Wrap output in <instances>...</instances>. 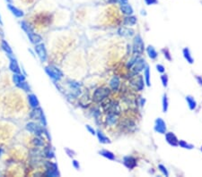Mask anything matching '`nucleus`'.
<instances>
[{
  "mask_svg": "<svg viewBox=\"0 0 202 177\" xmlns=\"http://www.w3.org/2000/svg\"><path fill=\"white\" fill-rule=\"evenodd\" d=\"M166 51V54L165 53V57H166V58L168 59V60H171L172 58H171V57H170V54H169V51H168V49H165Z\"/></svg>",
  "mask_w": 202,
  "mask_h": 177,
  "instance_id": "nucleus-39",
  "label": "nucleus"
},
{
  "mask_svg": "<svg viewBox=\"0 0 202 177\" xmlns=\"http://www.w3.org/2000/svg\"><path fill=\"white\" fill-rule=\"evenodd\" d=\"M120 2L121 5H124V4H127L128 3V0H118Z\"/></svg>",
  "mask_w": 202,
  "mask_h": 177,
  "instance_id": "nucleus-40",
  "label": "nucleus"
},
{
  "mask_svg": "<svg viewBox=\"0 0 202 177\" xmlns=\"http://www.w3.org/2000/svg\"><path fill=\"white\" fill-rule=\"evenodd\" d=\"M145 45L144 41L140 35H137L134 39V43H133V54L140 56L143 51H144Z\"/></svg>",
  "mask_w": 202,
  "mask_h": 177,
  "instance_id": "nucleus-11",
  "label": "nucleus"
},
{
  "mask_svg": "<svg viewBox=\"0 0 202 177\" xmlns=\"http://www.w3.org/2000/svg\"><path fill=\"white\" fill-rule=\"evenodd\" d=\"M123 162H124V165L128 168H130V169H133L137 165V161H136V159L133 156H126V157H124Z\"/></svg>",
  "mask_w": 202,
  "mask_h": 177,
  "instance_id": "nucleus-19",
  "label": "nucleus"
},
{
  "mask_svg": "<svg viewBox=\"0 0 202 177\" xmlns=\"http://www.w3.org/2000/svg\"><path fill=\"white\" fill-rule=\"evenodd\" d=\"M119 34L123 37H131V36L134 35L135 31L134 30L130 28H121L119 30Z\"/></svg>",
  "mask_w": 202,
  "mask_h": 177,
  "instance_id": "nucleus-21",
  "label": "nucleus"
},
{
  "mask_svg": "<svg viewBox=\"0 0 202 177\" xmlns=\"http://www.w3.org/2000/svg\"><path fill=\"white\" fill-rule=\"evenodd\" d=\"M7 4H14L16 7L23 10L25 13H27L40 0H7Z\"/></svg>",
  "mask_w": 202,
  "mask_h": 177,
  "instance_id": "nucleus-8",
  "label": "nucleus"
},
{
  "mask_svg": "<svg viewBox=\"0 0 202 177\" xmlns=\"http://www.w3.org/2000/svg\"><path fill=\"white\" fill-rule=\"evenodd\" d=\"M179 146H180L181 148H184V149H192L193 148V146L192 145H190V144H189L186 142H184V141H179Z\"/></svg>",
  "mask_w": 202,
  "mask_h": 177,
  "instance_id": "nucleus-33",
  "label": "nucleus"
},
{
  "mask_svg": "<svg viewBox=\"0 0 202 177\" xmlns=\"http://www.w3.org/2000/svg\"><path fill=\"white\" fill-rule=\"evenodd\" d=\"M198 80H199V82H200V83L202 85V79L200 78H198Z\"/></svg>",
  "mask_w": 202,
  "mask_h": 177,
  "instance_id": "nucleus-42",
  "label": "nucleus"
},
{
  "mask_svg": "<svg viewBox=\"0 0 202 177\" xmlns=\"http://www.w3.org/2000/svg\"><path fill=\"white\" fill-rule=\"evenodd\" d=\"M46 72H48V74L51 76V78L54 80H60L63 76V72L60 71L57 67V65L54 64H51L48 67H46Z\"/></svg>",
  "mask_w": 202,
  "mask_h": 177,
  "instance_id": "nucleus-12",
  "label": "nucleus"
},
{
  "mask_svg": "<svg viewBox=\"0 0 202 177\" xmlns=\"http://www.w3.org/2000/svg\"><path fill=\"white\" fill-rule=\"evenodd\" d=\"M183 56L185 57V59L187 60V62H189L190 64H192L194 61H193V58L191 57V55H190V50L187 48H185L184 49H183Z\"/></svg>",
  "mask_w": 202,
  "mask_h": 177,
  "instance_id": "nucleus-28",
  "label": "nucleus"
},
{
  "mask_svg": "<svg viewBox=\"0 0 202 177\" xmlns=\"http://www.w3.org/2000/svg\"><path fill=\"white\" fill-rule=\"evenodd\" d=\"M98 138L100 140V142H102V143H110V140L109 138H107L105 135H103L101 133H98Z\"/></svg>",
  "mask_w": 202,
  "mask_h": 177,
  "instance_id": "nucleus-32",
  "label": "nucleus"
},
{
  "mask_svg": "<svg viewBox=\"0 0 202 177\" xmlns=\"http://www.w3.org/2000/svg\"><path fill=\"white\" fill-rule=\"evenodd\" d=\"M120 86H121V82H120L119 77H117V76L112 77V79L110 81V87L111 88V90L116 91L119 90Z\"/></svg>",
  "mask_w": 202,
  "mask_h": 177,
  "instance_id": "nucleus-20",
  "label": "nucleus"
},
{
  "mask_svg": "<svg viewBox=\"0 0 202 177\" xmlns=\"http://www.w3.org/2000/svg\"><path fill=\"white\" fill-rule=\"evenodd\" d=\"M3 40H4V39H3V37H2V34H1V32H0V49H1V45H2V42H3Z\"/></svg>",
  "mask_w": 202,
  "mask_h": 177,
  "instance_id": "nucleus-41",
  "label": "nucleus"
},
{
  "mask_svg": "<svg viewBox=\"0 0 202 177\" xmlns=\"http://www.w3.org/2000/svg\"><path fill=\"white\" fill-rule=\"evenodd\" d=\"M165 140L166 142L173 147L179 146V140L177 139V137L173 134V133H167L165 134Z\"/></svg>",
  "mask_w": 202,
  "mask_h": 177,
  "instance_id": "nucleus-18",
  "label": "nucleus"
},
{
  "mask_svg": "<svg viewBox=\"0 0 202 177\" xmlns=\"http://www.w3.org/2000/svg\"><path fill=\"white\" fill-rule=\"evenodd\" d=\"M31 151L21 143H12L2 149L0 159L5 164L21 163L27 165L30 163Z\"/></svg>",
  "mask_w": 202,
  "mask_h": 177,
  "instance_id": "nucleus-3",
  "label": "nucleus"
},
{
  "mask_svg": "<svg viewBox=\"0 0 202 177\" xmlns=\"http://www.w3.org/2000/svg\"><path fill=\"white\" fill-rule=\"evenodd\" d=\"M155 132H157L158 133H162L165 134L166 131V125L165 121L162 118H157L155 123Z\"/></svg>",
  "mask_w": 202,
  "mask_h": 177,
  "instance_id": "nucleus-15",
  "label": "nucleus"
},
{
  "mask_svg": "<svg viewBox=\"0 0 202 177\" xmlns=\"http://www.w3.org/2000/svg\"><path fill=\"white\" fill-rule=\"evenodd\" d=\"M186 101H187V103H188V105H189L190 109L193 110V109H195V108H196L197 103H196L195 99H193L192 97H190V96H187V97H186Z\"/></svg>",
  "mask_w": 202,
  "mask_h": 177,
  "instance_id": "nucleus-27",
  "label": "nucleus"
},
{
  "mask_svg": "<svg viewBox=\"0 0 202 177\" xmlns=\"http://www.w3.org/2000/svg\"><path fill=\"white\" fill-rule=\"evenodd\" d=\"M156 68H157V71H158L159 72H164L165 71V67H164L162 64H157V65H156Z\"/></svg>",
  "mask_w": 202,
  "mask_h": 177,
  "instance_id": "nucleus-38",
  "label": "nucleus"
},
{
  "mask_svg": "<svg viewBox=\"0 0 202 177\" xmlns=\"http://www.w3.org/2000/svg\"><path fill=\"white\" fill-rule=\"evenodd\" d=\"M35 51H36L38 57L42 62L48 61V50H47L46 45L42 43V41L35 45Z\"/></svg>",
  "mask_w": 202,
  "mask_h": 177,
  "instance_id": "nucleus-10",
  "label": "nucleus"
},
{
  "mask_svg": "<svg viewBox=\"0 0 202 177\" xmlns=\"http://www.w3.org/2000/svg\"><path fill=\"white\" fill-rule=\"evenodd\" d=\"M1 49L4 51V53H5L8 57L13 55V51H12V49H11L10 46L8 45V43L5 40H3V42H2V45H1Z\"/></svg>",
  "mask_w": 202,
  "mask_h": 177,
  "instance_id": "nucleus-22",
  "label": "nucleus"
},
{
  "mask_svg": "<svg viewBox=\"0 0 202 177\" xmlns=\"http://www.w3.org/2000/svg\"><path fill=\"white\" fill-rule=\"evenodd\" d=\"M20 132L16 122L0 118V149L7 147L15 141Z\"/></svg>",
  "mask_w": 202,
  "mask_h": 177,
  "instance_id": "nucleus-4",
  "label": "nucleus"
},
{
  "mask_svg": "<svg viewBox=\"0 0 202 177\" xmlns=\"http://www.w3.org/2000/svg\"><path fill=\"white\" fill-rule=\"evenodd\" d=\"M25 175L26 165L21 163L7 164L2 173V175L4 176H25Z\"/></svg>",
  "mask_w": 202,
  "mask_h": 177,
  "instance_id": "nucleus-6",
  "label": "nucleus"
},
{
  "mask_svg": "<svg viewBox=\"0 0 202 177\" xmlns=\"http://www.w3.org/2000/svg\"><path fill=\"white\" fill-rule=\"evenodd\" d=\"M145 4L148 5V6H151V5H155L157 3V0H145Z\"/></svg>",
  "mask_w": 202,
  "mask_h": 177,
  "instance_id": "nucleus-37",
  "label": "nucleus"
},
{
  "mask_svg": "<svg viewBox=\"0 0 202 177\" xmlns=\"http://www.w3.org/2000/svg\"><path fill=\"white\" fill-rule=\"evenodd\" d=\"M56 14L48 7L41 5L40 1L23 16V20L30 28L39 35L45 34L56 21Z\"/></svg>",
  "mask_w": 202,
  "mask_h": 177,
  "instance_id": "nucleus-2",
  "label": "nucleus"
},
{
  "mask_svg": "<svg viewBox=\"0 0 202 177\" xmlns=\"http://www.w3.org/2000/svg\"><path fill=\"white\" fill-rule=\"evenodd\" d=\"M31 112L28 93L21 88L13 87L0 93V118L19 122L30 117Z\"/></svg>",
  "mask_w": 202,
  "mask_h": 177,
  "instance_id": "nucleus-1",
  "label": "nucleus"
},
{
  "mask_svg": "<svg viewBox=\"0 0 202 177\" xmlns=\"http://www.w3.org/2000/svg\"><path fill=\"white\" fill-rule=\"evenodd\" d=\"M100 154H101V156H105V157H107L108 159H111V160L115 159V156L113 155V153L110 152L108 150H101V152H100Z\"/></svg>",
  "mask_w": 202,
  "mask_h": 177,
  "instance_id": "nucleus-29",
  "label": "nucleus"
},
{
  "mask_svg": "<svg viewBox=\"0 0 202 177\" xmlns=\"http://www.w3.org/2000/svg\"><path fill=\"white\" fill-rule=\"evenodd\" d=\"M121 11L124 14H127V15H131L133 14V8L130 6L129 3L127 4H124V5H121Z\"/></svg>",
  "mask_w": 202,
  "mask_h": 177,
  "instance_id": "nucleus-23",
  "label": "nucleus"
},
{
  "mask_svg": "<svg viewBox=\"0 0 202 177\" xmlns=\"http://www.w3.org/2000/svg\"><path fill=\"white\" fill-rule=\"evenodd\" d=\"M201 149H202V148H201Z\"/></svg>",
  "mask_w": 202,
  "mask_h": 177,
  "instance_id": "nucleus-43",
  "label": "nucleus"
},
{
  "mask_svg": "<svg viewBox=\"0 0 202 177\" xmlns=\"http://www.w3.org/2000/svg\"><path fill=\"white\" fill-rule=\"evenodd\" d=\"M146 52H147L148 57H150L151 59H155V58L157 57V56H158L156 50L155 49V48H154L153 46H148V47L146 48Z\"/></svg>",
  "mask_w": 202,
  "mask_h": 177,
  "instance_id": "nucleus-25",
  "label": "nucleus"
},
{
  "mask_svg": "<svg viewBox=\"0 0 202 177\" xmlns=\"http://www.w3.org/2000/svg\"><path fill=\"white\" fill-rule=\"evenodd\" d=\"M7 7L15 16L18 17V18H23V16L25 14V12L23 10H22L21 8L16 7L14 4H7Z\"/></svg>",
  "mask_w": 202,
  "mask_h": 177,
  "instance_id": "nucleus-14",
  "label": "nucleus"
},
{
  "mask_svg": "<svg viewBox=\"0 0 202 177\" xmlns=\"http://www.w3.org/2000/svg\"><path fill=\"white\" fill-rule=\"evenodd\" d=\"M145 59H137V62L134 64V67H133V73L134 74H137L139 73L141 71H143L145 69Z\"/></svg>",
  "mask_w": 202,
  "mask_h": 177,
  "instance_id": "nucleus-17",
  "label": "nucleus"
},
{
  "mask_svg": "<svg viewBox=\"0 0 202 177\" xmlns=\"http://www.w3.org/2000/svg\"><path fill=\"white\" fill-rule=\"evenodd\" d=\"M144 76L145 78V82L147 86H150V71H149V67L145 66L144 72Z\"/></svg>",
  "mask_w": 202,
  "mask_h": 177,
  "instance_id": "nucleus-30",
  "label": "nucleus"
},
{
  "mask_svg": "<svg viewBox=\"0 0 202 177\" xmlns=\"http://www.w3.org/2000/svg\"><path fill=\"white\" fill-rule=\"evenodd\" d=\"M137 23V18L135 16H129L124 19V24L127 26H134Z\"/></svg>",
  "mask_w": 202,
  "mask_h": 177,
  "instance_id": "nucleus-26",
  "label": "nucleus"
},
{
  "mask_svg": "<svg viewBox=\"0 0 202 177\" xmlns=\"http://www.w3.org/2000/svg\"><path fill=\"white\" fill-rule=\"evenodd\" d=\"M168 109V99H167V96L164 95V99H163V110L164 112H166Z\"/></svg>",
  "mask_w": 202,
  "mask_h": 177,
  "instance_id": "nucleus-34",
  "label": "nucleus"
},
{
  "mask_svg": "<svg viewBox=\"0 0 202 177\" xmlns=\"http://www.w3.org/2000/svg\"><path fill=\"white\" fill-rule=\"evenodd\" d=\"M13 87H15L13 81V72L8 68L2 69L0 71V93Z\"/></svg>",
  "mask_w": 202,
  "mask_h": 177,
  "instance_id": "nucleus-7",
  "label": "nucleus"
},
{
  "mask_svg": "<svg viewBox=\"0 0 202 177\" xmlns=\"http://www.w3.org/2000/svg\"><path fill=\"white\" fill-rule=\"evenodd\" d=\"M15 140H17L18 143H21L31 152L38 150L43 144L42 140L39 137V135L27 130L19 132Z\"/></svg>",
  "mask_w": 202,
  "mask_h": 177,
  "instance_id": "nucleus-5",
  "label": "nucleus"
},
{
  "mask_svg": "<svg viewBox=\"0 0 202 177\" xmlns=\"http://www.w3.org/2000/svg\"><path fill=\"white\" fill-rule=\"evenodd\" d=\"M116 116L114 114H109L108 117H107V122H108L109 124H114L116 123Z\"/></svg>",
  "mask_w": 202,
  "mask_h": 177,
  "instance_id": "nucleus-31",
  "label": "nucleus"
},
{
  "mask_svg": "<svg viewBox=\"0 0 202 177\" xmlns=\"http://www.w3.org/2000/svg\"><path fill=\"white\" fill-rule=\"evenodd\" d=\"M28 100H29V104L32 107V109L39 107V102L37 100L36 97L33 94H28Z\"/></svg>",
  "mask_w": 202,
  "mask_h": 177,
  "instance_id": "nucleus-24",
  "label": "nucleus"
},
{
  "mask_svg": "<svg viewBox=\"0 0 202 177\" xmlns=\"http://www.w3.org/2000/svg\"><path fill=\"white\" fill-rule=\"evenodd\" d=\"M130 84L131 86H133L135 89H137V91H142L144 89V79L141 75H137L136 74V76L134 78H132L130 80Z\"/></svg>",
  "mask_w": 202,
  "mask_h": 177,
  "instance_id": "nucleus-13",
  "label": "nucleus"
},
{
  "mask_svg": "<svg viewBox=\"0 0 202 177\" xmlns=\"http://www.w3.org/2000/svg\"><path fill=\"white\" fill-rule=\"evenodd\" d=\"M111 94V91L108 87H100L95 90L94 95H93V99L95 102H101L104 99H106Z\"/></svg>",
  "mask_w": 202,
  "mask_h": 177,
  "instance_id": "nucleus-9",
  "label": "nucleus"
},
{
  "mask_svg": "<svg viewBox=\"0 0 202 177\" xmlns=\"http://www.w3.org/2000/svg\"><path fill=\"white\" fill-rule=\"evenodd\" d=\"M159 168H160V170L162 171V173H163L165 176H168V175H169L168 171H167V169H166L165 166H164L163 165H159Z\"/></svg>",
  "mask_w": 202,
  "mask_h": 177,
  "instance_id": "nucleus-35",
  "label": "nucleus"
},
{
  "mask_svg": "<svg viewBox=\"0 0 202 177\" xmlns=\"http://www.w3.org/2000/svg\"><path fill=\"white\" fill-rule=\"evenodd\" d=\"M161 80H162V82H163V85L166 87L167 86V83H168V77L167 75H162L161 76Z\"/></svg>",
  "mask_w": 202,
  "mask_h": 177,
  "instance_id": "nucleus-36",
  "label": "nucleus"
},
{
  "mask_svg": "<svg viewBox=\"0 0 202 177\" xmlns=\"http://www.w3.org/2000/svg\"><path fill=\"white\" fill-rule=\"evenodd\" d=\"M7 68L12 72L13 73H21V70L20 67L17 64V62L15 61V59L14 57H9V62H8Z\"/></svg>",
  "mask_w": 202,
  "mask_h": 177,
  "instance_id": "nucleus-16",
  "label": "nucleus"
}]
</instances>
